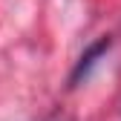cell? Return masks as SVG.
I'll return each mask as SVG.
<instances>
[{"instance_id": "obj_1", "label": "cell", "mask_w": 121, "mask_h": 121, "mask_svg": "<svg viewBox=\"0 0 121 121\" xmlns=\"http://www.w3.org/2000/svg\"><path fill=\"white\" fill-rule=\"evenodd\" d=\"M107 49H110V38H101L98 43H92V46L86 49V55H81L78 66H75V72H72V84H81V78H86V72L98 64V58L107 52Z\"/></svg>"}]
</instances>
